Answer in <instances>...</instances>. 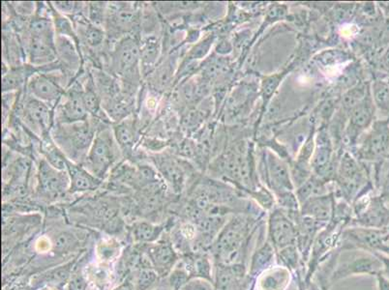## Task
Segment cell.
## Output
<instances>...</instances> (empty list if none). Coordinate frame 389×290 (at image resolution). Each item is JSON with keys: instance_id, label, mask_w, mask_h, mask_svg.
Returning a JSON list of instances; mask_svg holds the SVG:
<instances>
[{"instance_id": "obj_1", "label": "cell", "mask_w": 389, "mask_h": 290, "mask_svg": "<svg viewBox=\"0 0 389 290\" xmlns=\"http://www.w3.org/2000/svg\"><path fill=\"white\" fill-rule=\"evenodd\" d=\"M109 123L90 117L85 121L54 124L51 135L68 160L83 164L99 128Z\"/></svg>"}, {"instance_id": "obj_2", "label": "cell", "mask_w": 389, "mask_h": 290, "mask_svg": "<svg viewBox=\"0 0 389 290\" xmlns=\"http://www.w3.org/2000/svg\"><path fill=\"white\" fill-rule=\"evenodd\" d=\"M124 160V157L114 138L112 124L102 125L83 166L94 176L105 181L114 167Z\"/></svg>"}, {"instance_id": "obj_3", "label": "cell", "mask_w": 389, "mask_h": 290, "mask_svg": "<svg viewBox=\"0 0 389 290\" xmlns=\"http://www.w3.org/2000/svg\"><path fill=\"white\" fill-rule=\"evenodd\" d=\"M140 16L142 2H108L104 30L109 45L114 46L126 36L140 37Z\"/></svg>"}, {"instance_id": "obj_4", "label": "cell", "mask_w": 389, "mask_h": 290, "mask_svg": "<svg viewBox=\"0 0 389 290\" xmlns=\"http://www.w3.org/2000/svg\"><path fill=\"white\" fill-rule=\"evenodd\" d=\"M14 114L32 134L43 140L51 135L54 125V109L25 90L20 91Z\"/></svg>"}, {"instance_id": "obj_5", "label": "cell", "mask_w": 389, "mask_h": 290, "mask_svg": "<svg viewBox=\"0 0 389 290\" xmlns=\"http://www.w3.org/2000/svg\"><path fill=\"white\" fill-rule=\"evenodd\" d=\"M248 224L244 218H234L219 231L214 241L213 255L220 265H237L246 243Z\"/></svg>"}, {"instance_id": "obj_6", "label": "cell", "mask_w": 389, "mask_h": 290, "mask_svg": "<svg viewBox=\"0 0 389 290\" xmlns=\"http://www.w3.org/2000/svg\"><path fill=\"white\" fill-rule=\"evenodd\" d=\"M148 159L160 175L169 192L174 195H180L184 192L188 175L192 169L189 161L174 155L169 148L159 153H148Z\"/></svg>"}, {"instance_id": "obj_7", "label": "cell", "mask_w": 389, "mask_h": 290, "mask_svg": "<svg viewBox=\"0 0 389 290\" xmlns=\"http://www.w3.org/2000/svg\"><path fill=\"white\" fill-rule=\"evenodd\" d=\"M36 163L35 193L47 201L56 200L69 193L70 179L67 171L54 169L43 158Z\"/></svg>"}, {"instance_id": "obj_8", "label": "cell", "mask_w": 389, "mask_h": 290, "mask_svg": "<svg viewBox=\"0 0 389 290\" xmlns=\"http://www.w3.org/2000/svg\"><path fill=\"white\" fill-rule=\"evenodd\" d=\"M19 35L28 64L40 68L56 61V32L31 33L25 30Z\"/></svg>"}, {"instance_id": "obj_9", "label": "cell", "mask_w": 389, "mask_h": 290, "mask_svg": "<svg viewBox=\"0 0 389 290\" xmlns=\"http://www.w3.org/2000/svg\"><path fill=\"white\" fill-rule=\"evenodd\" d=\"M88 119L90 114L83 101V85L79 73L54 108V124L85 121Z\"/></svg>"}, {"instance_id": "obj_10", "label": "cell", "mask_w": 389, "mask_h": 290, "mask_svg": "<svg viewBox=\"0 0 389 290\" xmlns=\"http://www.w3.org/2000/svg\"><path fill=\"white\" fill-rule=\"evenodd\" d=\"M351 257L345 260L339 265H335L330 282L348 278L354 275H380L383 273V265L382 260L374 253L366 252L362 250H352Z\"/></svg>"}, {"instance_id": "obj_11", "label": "cell", "mask_w": 389, "mask_h": 290, "mask_svg": "<svg viewBox=\"0 0 389 290\" xmlns=\"http://www.w3.org/2000/svg\"><path fill=\"white\" fill-rule=\"evenodd\" d=\"M184 46L163 54L155 69L145 78V85L163 95L174 90L177 69L182 57L186 54V51H182Z\"/></svg>"}, {"instance_id": "obj_12", "label": "cell", "mask_w": 389, "mask_h": 290, "mask_svg": "<svg viewBox=\"0 0 389 290\" xmlns=\"http://www.w3.org/2000/svg\"><path fill=\"white\" fill-rule=\"evenodd\" d=\"M360 155L365 160L388 159L389 156L388 119L377 120L363 138L359 148Z\"/></svg>"}, {"instance_id": "obj_13", "label": "cell", "mask_w": 389, "mask_h": 290, "mask_svg": "<svg viewBox=\"0 0 389 290\" xmlns=\"http://www.w3.org/2000/svg\"><path fill=\"white\" fill-rule=\"evenodd\" d=\"M359 226L385 229L389 223V205L381 195L370 198L366 195L354 207Z\"/></svg>"}, {"instance_id": "obj_14", "label": "cell", "mask_w": 389, "mask_h": 290, "mask_svg": "<svg viewBox=\"0 0 389 290\" xmlns=\"http://www.w3.org/2000/svg\"><path fill=\"white\" fill-rule=\"evenodd\" d=\"M268 236L273 248L277 250L297 245L296 224L282 209H275L270 214L268 219Z\"/></svg>"}, {"instance_id": "obj_15", "label": "cell", "mask_w": 389, "mask_h": 290, "mask_svg": "<svg viewBox=\"0 0 389 290\" xmlns=\"http://www.w3.org/2000/svg\"><path fill=\"white\" fill-rule=\"evenodd\" d=\"M112 131L124 160H131L140 138L143 137L137 114H132L121 121L114 123L112 124Z\"/></svg>"}, {"instance_id": "obj_16", "label": "cell", "mask_w": 389, "mask_h": 290, "mask_svg": "<svg viewBox=\"0 0 389 290\" xmlns=\"http://www.w3.org/2000/svg\"><path fill=\"white\" fill-rule=\"evenodd\" d=\"M56 49L60 67L68 77L74 80L85 65L80 47L72 39L56 35Z\"/></svg>"}, {"instance_id": "obj_17", "label": "cell", "mask_w": 389, "mask_h": 290, "mask_svg": "<svg viewBox=\"0 0 389 290\" xmlns=\"http://www.w3.org/2000/svg\"><path fill=\"white\" fill-rule=\"evenodd\" d=\"M338 176L342 195L346 200H351L357 190H360L362 187L364 176L359 167L357 166V162L349 154H346L342 158Z\"/></svg>"}, {"instance_id": "obj_18", "label": "cell", "mask_w": 389, "mask_h": 290, "mask_svg": "<svg viewBox=\"0 0 389 290\" xmlns=\"http://www.w3.org/2000/svg\"><path fill=\"white\" fill-rule=\"evenodd\" d=\"M27 64L20 35L9 25H2V66L14 68Z\"/></svg>"}, {"instance_id": "obj_19", "label": "cell", "mask_w": 389, "mask_h": 290, "mask_svg": "<svg viewBox=\"0 0 389 290\" xmlns=\"http://www.w3.org/2000/svg\"><path fill=\"white\" fill-rule=\"evenodd\" d=\"M266 166H268L265 168L268 183L276 193V197L282 193L294 191V183L292 181L288 167L280 159L274 156L273 153H268Z\"/></svg>"}, {"instance_id": "obj_20", "label": "cell", "mask_w": 389, "mask_h": 290, "mask_svg": "<svg viewBox=\"0 0 389 290\" xmlns=\"http://www.w3.org/2000/svg\"><path fill=\"white\" fill-rule=\"evenodd\" d=\"M148 260L158 276L165 277L174 270L177 262V253L171 243L162 241L148 248Z\"/></svg>"}, {"instance_id": "obj_21", "label": "cell", "mask_w": 389, "mask_h": 290, "mask_svg": "<svg viewBox=\"0 0 389 290\" xmlns=\"http://www.w3.org/2000/svg\"><path fill=\"white\" fill-rule=\"evenodd\" d=\"M163 35H150L140 37V70L143 82L145 78L157 66L163 56Z\"/></svg>"}, {"instance_id": "obj_22", "label": "cell", "mask_w": 389, "mask_h": 290, "mask_svg": "<svg viewBox=\"0 0 389 290\" xmlns=\"http://www.w3.org/2000/svg\"><path fill=\"white\" fill-rule=\"evenodd\" d=\"M66 171L69 175V193L71 195L94 192L100 189L104 185V181L91 174L83 164L68 161Z\"/></svg>"}, {"instance_id": "obj_23", "label": "cell", "mask_w": 389, "mask_h": 290, "mask_svg": "<svg viewBox=\"0 0 389 290\" xmlns=\"http://www.w3.org/2000/svg\"><path fill=\"white\" fill-rule=\"evenodd\" d=\"M376 106L373 101L372 94L367 93L366 97L351 111L349 116V126L348 128L349 138H354L362 131L367 129L374 120Z\"/></svg>"}, {"instance_id": "obj_24", "label": "cell", "mask_w": 389, "mask_h": 290, "mask_svg": "<svg viewBox=\"0 0 389 290\" xmlns=\"http://www.w3.org/2000/svg\"><path fill=\"white\" fill-rule=\"evenodd\" d=\"M38 70L37 67L28 64L14 68L2 66V93L25 90L28 80Z\"/></svg>"}, {"instance_id": "obj_25", "label": "cell", "mask_w": 389, "mask_h": 290, "mask_svg": "<svg viewBox=\"0 0 389 290\" xmlns=\"http://www.w3.org/2000/svg\"><path fill=\"white\" fill-rule=\"evenodd\" d=\"M300 206H301L300 214L302 216L309 217L311 219L325 224L330 223L335 209L333 195L328 193L311 198Z\"/></svg>"}, {"instance_id": "obj_26", "label": "cell", "mask_w": 389, "mask_h": 290, "mask_svg": "<svg viewBox=\"0 0 389 290\" xmlns=\"http://www.w3.org/2000/svg\"><path fill=\"white\" fill-rule=\"evenodd\" d=\"M245 267L241 263L237 265H220L218 263L216 268L215 290H234L239 286L240 282L244 279Z\"/></svg>"}, {"instance_id": "obj_27", "label": "cell", "mask_w": 389, "mask_h": 290, "mask_svg": "<svg viewBox=\"0 0 389 290\" xmlns=\"http://www.w3.org/2000/svg\"><path fill=\"white\" fill-rule=\"evenodd\" d=\"M318 146L312 158L311 168L315 171L318 179H328L331 156H333L330 140L326 133H321V135H318Z\"/></svg>"}, {"instance_id": "obj_28", "label": "cell", "mask_w": 389, "mask_h": 290, "mask_svg": "<svg viewBox=\"0 0 389 290\" xmlns=\"http://www.w3.org/2000/svg\"><path fill=\"white\" fill-rule=\"evenodd\" d=\"M289 270L284 266L270 267L263 272L258 278L260 290H284L288 286Z\"/></svg>"}, {"instance_id": "obj_29", "label": "cell", "mask_w": 389, "mask_h": 290, "mask_svg": "<svg viewBox=\"0 0 389 290\" xmlns=\"http://www.w3.org/2000/svg\"><path fill=\"white\" fill-rule=\"evenodd\" d=\"M40 154L42 158L48 162L54 169L62 171H67V164L69 160L54 142L52 135L41 140Z\"/></svg>"}, {"instance_id": "obj_30", "label": "cell", "mask_w": 389, "mask_h": 290, "mask_svg": "<svg viewBox=\"0 0 389 290\" xmlns=\"http://www.w3.org/2000/svg\"><path fill=\"white\" fill-rule=\"evenodd\" d=\"M373 101L376 109L381 111L386 119H389V72L378 77L373 85Z\"/></svg>"}, {"instance_id": "obj_31", "label": "cell", "mask_w": 389, "mask_h": 290, "mask_svg": "<svg viewBox=\"0 0 389 290\" xmlns=\"http://www.w3.org/2000/svg\"><path fill=\"white\" fill-rule=\"evenodd\" d=\"M163 229V226L148 222H137L133 224L132 234L136 242L148 244L156 241L160 237Z\"/></svg>"}, {"instance_id": "obj_32", "label": "cell", "mask_w": 389, "mask_h": 290, "mask_svg": "<svg viewBox=\"0 0 389 290\" xmlns=\"http://www.w3.org/2000/svg\"><path fill=\"white\" fill-rule=\"evenodd\" d=\"M323 195H326L325 181L318 177H310L304 184L297 188L296 193L300 205L311 198Z\"/></svg>"}, {"instance_id": "obj_33", "label": "cell", "mask_w": 389, "mask_h": 290, "mask_svg": "<svg viewBox=\"0 0 389 290\" xmlns=\"http://www.w3.org/2000/svg\"><path fill=\"white\" fill-rule=\"evenodd\" d=\"M52 20H53L54 31H56V35L65 36L74 40L78 46L80 47L79 41H78L77 34H76L74 23L70 18L66 16L60 14L59 11H56L52 4ZM82 54V52H80Z\"/></svg>"}, {"instance_id": "obj_34", "label": "cell", "mask_w": 389, "mask_h": 290, "mask_svg": "<svg viewBox=\"0 0 389 290\" xmlns=\"http://www.w3.org/2000/svg\"><path fill=\"white\" fill-rule=\"evenodd\" d=\"M274 258V248L270 243H265V245L255 253L253 257L252 265H251V276H258L261 272L268 270V266L273 262Z\"/></svg>"}, {"instance_id": "obj_35", "label": "cell", "mask_w": 389, "mask_h": 290, "mask_svg": "<svg viewBox=\"0 0 389 290\" xmlns=\"http://www.w3.org/2000/svg\"><path fill=\"white\" fill-rule=\"evenodd\" d=\"M158 274L151 266H143L136 276L134 289L148 290L157 281Z\"/></svg>"}, {"instance_id": "obj_36", "label": "cell", "mask_w": 389, "mask_h": 290, "mask_svg": "<svg viewBox=\"0 0 389 290\" xmlns=\"http://www.w3.org/2000/svg\"><path fill=\"white\" fill-rule=\"evenodd\" d=\"M108 2H88V19L98 28H104Z\"/></svg>"}, {"instance_id": "obj_37", "label": "cell", "mask_w": 389, "mask_h": 290, "mask_svg": "<svg viewBox=\"0 0 389 290\" xmlns=\"http://www.w3.org/2000/svg\"><path fill=\"white\" fill-rule=\"evenodd\" d=\"M279 252V258H280L284 267L289 269V271L297 270L299 263L300 253L297 249V245L289 246L284 248Z\"/></svg>"}, {"instance_id": "obj_38", "label": "cell", "mask_w": 389, "mask_h": 290, "mask_svg": "<svg viewBox=\"0 0 389 290\" xmlns=\"http://www.w3.org/2000/svg\"><path fill=\"white\" fill-rule=\"evenodd\" d=\"M20 92L2 93V127H5L17 106Z\"/></svg>"}, {"instance_id": "obj_39", "label": "cell", "mask_w": 389, "mask_h": 290, "mask_svg": "<svg viewBox=\"0 0 389 290\" xmlns=\"http://www.w3.org/2000/svg\"><path fill=\"white\" fill-rule=\"evenodd\" d=\"M16 14L23 18H31L35 15L36 2H11Z\"/></svg>"}, {"instance_id": "obj_40", "label": "cell", "mask_w": 389, "mask_h": 290, "mask_svg": "<svg viewBox=\"0 0 389 290\" xmlns=\"http://www.w3.org/2000/svg\"><path fill=\"white\" fill-rule=\"evenodd\" d=\"M179 290H215L213 284L205 279L192 278Z\"/></svg>"}, {"instance_id": "obj_41", "label": "cell", "mask_w": 389, "mask_h": 290, "mask_svg": "<svg viewBox=\"0 0 389 290\" xmlns=\"http://www.w3.org/2000/svg\"><path fill=\"white\" fill-rule=\"evenodd\" d=\"M86 289H88V282L83 275L78 274L69 282L67 290H86Z\"/></svg>"}, {"instance_id": "obj_42", "label": "cell", "mask_w": 389, "mask_h": 290, "mask_svg": "<svg viewBox=\"0 0 389 290\" xmlns=\"http://www.w3.org/2000/svg\"><path fill=\"white\" fill-rule=\"evenodd\" d=\"M377 281L378 290H389V279L383 274L377 276Z\"/></svg>"}, {"instance_id": "obj_43", "label": "cell", "mask_w": 389, "mask_h": 290, "mask_svg": "<svg viewBox=\"0 0 389 290\" xmlns=\"http://www.w3.org/2000/svg\"><path fill=\"white\" fill-rule=\"evenodd\" d=\"M382 64L383 66L389 72V47L385 49L382 56Z\"/></svg>"}, {"instance_id": "obj_44", "label": "cell", "mask_w": 389, "mask_h": 290, "mask_svg": "<svg viewBox=\"0 0 389 290\" xmlns=\"http://www.w3.org/2000/svg\"><path fill=\"white\" fill-rule=\"evenodd\" d=\"M114 290H135L134 284L131 282L126 281L120 284V286H116Z\"/></svg>"}, {"instance_id": "obj_45", "label": "cell", "mask_w": 389, "mask_h": 290, "mask_svg": "<svg viewBox=\"0 0 389 290\" xmlns=\"http://www.w3.org/2000/svg\"><path fill=\"white\" fill-rule=\"evenodd\" d=\"M306 287L308 290H322V289H321L317 284L312 283V282H310V283L307 284Z\"/></svg>"}, {"instance_id": "obj_46", "label": "cell", "mask_w": 389, "mask_h": 290, "mask_svg": "<svg viewBox=\"0 0 389 290\" xmlns=\"http://www.w3.org/2000/svg\"><path fill=\"white\" fill-rule=\"evenodd\" d=\"M299 284V287L294 286V284H292V286L289 287L288 290H301V282H300V283Z\"/></svg>"}, {"instance_id": "obj_47", "label": "cell", "mask_w": 389, "mask_h": 290, "mask_svg": "<svg viewBox=\"0 0 389 290\" xmlns=\"http://www.w3.org/2000/svg\"><path fill=\"white\" fill-rule=\"evenodd\" d=\"M386 229H388V231H389V223L388 224V226H386Z\"/></svg>"}, {"instance_id": "obj_48", "label": "cell", "mask_w": 389, "mask_h": 290, "mask_svg": "<svg viewBox=\"0 0 389 290\" xmlns=\"http://www.w3.org/2000/svg\"><path fill=\"white\" fill-rule=\"evenodd\" d=\"M301 290H304V284H301Z\"/></svg>"}]
</instances>
